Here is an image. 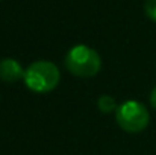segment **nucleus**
<instances>
[{
  "instance_id": "1",
  "label": "nucleus",
  "mask_w": 156,
  "mask_h": 155,
  "mask_svg": "<svg viewBox=\"0 0 156 155\" xmlns=\"http://www.w3.org/2000/svg\"><path fill=\"white\" fill-rule=\"evenodd\" d=\"M67 70L77 78H93L102 68V58L97 52L85 44L71 47L65 55Z\"/></svg>"
},
{
  "instance_id": "2",
  "label": "nucleus",
  "mask_w": 156,
  "mask_h": 155,
  "mask_svg": "<svg viewBox=\"0 0 156 155\" xmlns=\"http://www.w3.org/2000/svg\"><path fill=\"white\" fill-rule=\"evenodd\" d=\"M26 87L35 93H49L61 81V72L50 61H35L24 70L23 78Z\"/></svg>"
},
{
  "instance_id": "3",
  "label": "nucleus",
  "mask_w": 156,
  "mask_h": 155,
  "mask_svg": "<svg viewBox=\"0 0 156 155\" xmlns=\"http://www.w3.org/2000/svg\"><path fill=\"white\" fill-rule=\"evenodd\" d=\"M115 120L123 131L129 134H136L149 126L150 114L144 103L138 101H127L118 105L115 111Z\"/></svg>"
},
{
  "instance_id": "4",
  "label": "nucleus",
  "mask_w": 156,
  "mask_h": 155,
  "mask_svg": "<svg viewBox=\"0 0 156 155\" xmlns=\"http://www.w3.org/2000/svg\"><path fill=\"white\" fill-rule=\"evenodd\" d=\"M24 78V70L18 61L12 58H5L0 61V79L5 82H15Z\"/></svg>"
},
{
  "instance_id": "5",
  "label": "nucleus",
  "mask_w": 156,
  "mask_h": 155,
  "mask_svg": "<svg viewBox=\"0 0 156 155\" xmlns=\"http://www.w3.org/2000/svg\"><path fill=\"white\" fill-rule=\"evenodd\" d=\"M97 106L103 113H112V111H117V108H118L115 101L111 96H108V94H103V96H100L97 99Z\"/></svg>"
},
{
  "instance_id": "6",
  "label": "nucleus",
  "mask_w": 156,
  "mask_h": 155,
  "mask_svg": "<svg viewBox=\"0 0 156 155\" xmlns=\"http://www.w3.org/2000/svg\"><path fill=\"white\" fill-rule=\"evenodd\" d=\"M144 11H146V15L156 21V0H146L144 2Z\"/></svg>"
},
{
  "instance_id": "7",
  "label": "nucleus",
  "mask_w": 156,
  "mask_h": 155,
  "mask_svg": "<svg viewBox=\"0 0 156 155\" xmlns=\"http://www.w3.org/2000/svg\"><path fill=\"white\" fill-rule=\"evenodd\" d=\"M150 103H152L153 108H156V85L155 88L152 90V93H150Z\"/></svg>"
}]
</instances>
